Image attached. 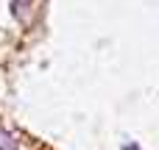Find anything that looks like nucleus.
Returning <instances> with one entry per match:
<instances>
[{"label":"nucleus","instance_id":"nucleus-1","mask_svg":"<svg viewBox=\"0 0 159 150\" xmlns=\"http://www.w3.org/2000/svg\"><path fill=\"white\" fill-rule=\"evenodd\" d=\"M0 150H17V148H14V139L6 136L3 131H0Z\"/></svg>","mask_w":159,"mask_h":150},{"label":"nucleus","instance_id":"nucleus-2","mask_svg":"<svg viewBox=\"0 0 159 150\" xmlns=\"http://www.w3.org/2000/svg\"><path fill=\"white\" fill-rule=\"evenodd\" d=\"M126 150H137V148H134V145H129V148H126Z\"/></svg>","mask_w":159,"mask_h":150}]
</instances>
